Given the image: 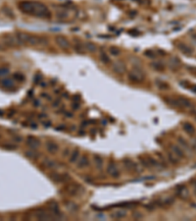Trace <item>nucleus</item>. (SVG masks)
I'll use <instances>...</instances> for the list:
<instances>
[{
  "label": "nucleus",
  "instance_id": "obj_32",
  "mask_svg": "<svg viewBox=\"0 0 196 221\" xmlns=\"http://www.w3.org/2000/svg\"><path fill=\"white\" fill-rule=\"evenodd\" d=\"M151 67L154 70H156V71H164V69H165V66H164V64L163 63H161V62H152L151 63Z\"/></svg>",
  "mask_w": 196,
  "mask_h": 221
},
{
  "label": "nucleus",
  "instance_id": "obj_46",
  "mask_svg": "<svg viewBox=\"0 0 196 221\" xmlns=\"http://www.w3.org/2000/svg\"><path fill=\"white\" fill-rule=\"evenodd\" d=\"M42 124H43L45 127H50V126H51V122H50V121H43V122H42Z\"/></svg>",
  "mask_w": 196,
  "mask_h": 221
},
{
  "label": "nucleus",
  "instance_id": "obj_42",
  "mask_svg": "<svg viewBox=\"0 0 196 221\" xmlns=\"http://www.w3.org/2000/svg\"><path fill=\"white\" fill-rule=\"evenodd\" d=\"M9 73V70L7 68H0V77H3Z\"/></svg>",
  "mask_w": 196,
  "mask_h": 221
},
{
  "label": "nucleus",
  "instance_id": "obj_4",
  "mask_svg": "<svg viewBox=\"0 0 196 221\" xmlns=\"http://www.w3.org/2000/svg\"><path fill=\"white\" fill-rule=\"evenodd\" d=\"M3 42L6 46L9 47H18L20 45H22V43L20 42V40L16 37V35H11V33H7V35H4Z\"/></svg>",
  "mask_w": 196,
  "mask_h": 221
},
{
  "label": "nucleus",
  "instance_id": "obj_7",
  "mask_svg": "<svg viewBox=\"0 0 196 221\" xmlns=\"http://www.w3.org/2000/svg\"><path fill=\"white\" fill-rule=\"evenodd\" d=\"M45 150L50 154L54 155L56 153H58L59 150H60V146L57 143H55L54 141H45Z\"/></svg>",
  "mask_w": 196,
  "mask_h": 221
},
{
  "label": "nucleus",
  "instance_id": "obj_44",
  "mask_svg": "<svg viewBox=\"0 0 196 221\" xmlns=\"http://www.w3.org/2000/svg\"><path fill=\"white\" fill-rule=\"evenodd\" d=\"M14 78L16 79L17 81H23V79H24V77L21 75V74H19V73H17V74H14Z\"/></svg>",
  "mask_w": 196,
  "mask_h": 221
},
{
  "label": "nucleus",
  "instance_id": "obj_8",
  "mask_svg": "<svg viewBox=\"0 0 196 221\" xmlns=\"http://www.w3.org/2000/svg\"><path fill=\"white\" fill-rule=\"evenodd\" d=\"M48 208L49 211L51 212V214L54 216L55 218L60 217L62 216V212L60 209V206H59V203H57L56 201H51L48 205Z\"/></svg>",
  "mask_w": 196,
  "mask_h": 221
},
{
  "label": "nucleus",
  "instance_id": "obj_40",
  "mask_svg": "<svg viewBox=\"0 0 196 221\" xmlns=\"http://www.w3.org/2000/svg\"><path fill=\"white\" fill-rule=\"evenodd\" d=\"M132 217L134 218V219L139 220V219H141V218H143V214L137 211V212H133V213H132Z\"/></svg>",
  "mask_w": 196,
  "mask_h": 221
},
{
  "label": "nucleus",
  "instance_id": "obj_23",
  "mask_svg": "<svg viewBox=\"0 0 196 221\" xmlns=\"http://www.w3.org/2000/svg\"><path fill=\"white\" fill-rule=\"evenodd\" d=\"M182 128L185 130V132L188 135H194L195 134V128L192 124L189 123V122H185L182 125Z\"/></svg>",
  "mask_w": 196,
  "mask_h": 221
},
{
  "label": "nucleus",
  "instance_id": "obj_28",
  "mask_svg": "<svg viewBox=\"0 0 196 221\" xmlns=\"http://www.w3.org/2000/svg\"><path fill=\"white\" fill-rule=\"evenodd\" d=\"M0 84L2 85V86H4L5 88H12L14 86V82L11 80V79H8V78H5V79H2Z\"/></svg>",
  "mask_w": 196,
  "mask_h": 221
},
{
  "label": "nucleus",
  "instance_id": "obj_1",
  "mask_svg": "<svg viewBox=\"0 0 196 221\" xmlns=\"http://www.w3.org/2000/svg\"><path fill=\"white\" fill-rule=\"evenodd\" d=\"M19 9L26 15L36 17L39 19H50L51 12L44 3L33 0H24L19 3Z\"/></svg>",
  "mask_w": 196,
  "mask_h": 221
},
{
  "label": "nucleus",
  "instance_id": "obj_15",
  "mask_svg": "<svg viewBox=\"0 0 196 221\" xmlns=\"http://www.w3.org/2000/svg\"><path fill=\"white\" fill-rule=\"evenodd\" d=\"M128 216V212L125 209H117L113 211V212L110 214V217L113 218V219L119 220V219H124Z\"/></svg>",
  "mask_w": 196,
  "mask_h": 221
},
{
  "label": "nucleus",
  "instance_id": "obj_22",
  "mask_svg": "<svg viewBox=\"0 0 196 221\" xmlns=\"http://www.w3.org/2000/svg\"><path fill=\"white\" fill-rule=\"evenodd\" d=\"M178 48L180 50L182 53H185V55H191L193 53V50L190 48L189 46H187L186 44H185V43H178Z\"/></svg>",
  "mask_w": 196,
  "mask_h": 221
},
{
  "label": "nucleus",
  "instance_id": "obj_37",
  "mask_svg": "<svg viewBox=\"0 0 196 221\" xmlns=\"http://www.w3.org/2000/svg\"><path fill=\"white\" fill-rule=\"evenodd\" d=\"M144 55L148 57V58H156V53L151 49H148L146 51H144Z\"/></svg>",
  "mask_w": 196,
  "mask_h": 221
},
{
  "label": "nucleus",
  "instance_id": "obj_45",
  "mask_svg": "<svg viewBox=\"0 0 196 221\" xmlns=\"http://www.w3.org/2000/svg\"><path fill=\"white\" fill-rule=\"evenodd\" d=\"M3 148H8V150H15L17 146L14 145H3Z\"/></svg>",
  "mask_w": 196,
  "mask_h": 221
},
{
  "label": "nucleus",
  "instance_id": "obj_30",
  "mask_svg": "<svg viewBox=\"0 0 196 221\" xmlns=\"http://www.w3.org/2000/svg\"><path fill=\"white\" fill-rule=\"evenodd\" d=\"M146 158H147L148 163H149V165H150V168H151V167H153V168H159L162 165L161 163H159L156 159H155V158H153L151 156H147Z\"/></svg>",
  "mask_w": 196,
  "mask_h": 221
},
{
  "label": "nucleus",
  "instance_id": "obj_21",
  "mask_svg": "<svg viewBox=\"0 0 196 221\" xmlns=\"http://www.w3.org/2000/svg\"><path fill=\"white\" fill-rule=\"evenodd\" d=\"M99 58H100V60H101V61L103 62L104 64H109L110 62H111L109 55L107 54L106 50H105L104 48H100L99 49Z\"/></svg>",
  "mask_w": 196,
  "mask_h": 221
},
{
  "label": "nucleus",
  "instance_id": "obj_26",
  "mask_svg": "<svg viewBox=\"0 0 196 221\" xmlns=\"http://www.w3.org/2000/svg\"><path fill=\"white\" fill-rule=\"evenodd\" d=\"M123 164H124V167H125L128 171L133 172V161L132 160H130V158H124Z\"/></svg>",
  "mask_w": 196,
  "mask_h": 221
},
{
  "label": "nucleus",
  "instance_id": "obj_50",
  "mask_svg": "<svg viewBox=\"0 0 196 221\" xmlns=\"http://www.w3.org/2000/svg\"><path fill=\"white\" fill-rule=\"evenodd\" d=\"M0 138H1V136H0Z\"/></svg>",
  "mask_w": 196,
  "mask_h": 221
},
{
  "label": "nucleus",
  "instance_id": "obj_20",
  "mask_svg": "<svg viewBox=\"0 0 196 221\" xmlns=\"http://www.w3.org/2000/svg\"><path fill=\"white\" fill-rule=\"evenodd\" d=\"M74 50H75L76 53H78V54H84L85 51H87L85 46H84V43L78 41V40H76L75 45H74Z\"/></svg>",
  "mask_w": 196,
  "mask_h": 221
},
{
  "label": "nucleus",
  "instance_id": "obj_13",
  "mask_svg": "<svg viewBox=\"0 0 196 221\" xmlns=\"http://www.w3.org/2000/svg\"><path fill=\"white\" fill-rule=\"evenodd\" d=\"M50 178L53 180L55 183H62V182H65L68 179H70V176L68 174H61V173L53 172L50 175Z\"/></svg>",
  "mask_w": 196,
  "mask_h": 221
},
{
  "label": "nucleus",
  "instance_id": "obj_49",
  "mask_svg": "<svg viewBox=\"0 0 196 221\" xmlns=\"http://www.w3.org/2000/svg\"><path fill=\"white\" fill-rule=\"evenodd\" d=\"M4 48H3V46H2V45L1 44H0V50H3Z\"/></svg>",
  "mask_w": 196,
  "mask_h": 221
},
{
  "label": "nucleus",
  "instance_id": "obj_47",
  "mask_svg": "<svg viewBox=\"0 0 196 221\" xmlns=\"http://www.w3.org/2000/svg\"><path fill=\"white\" fill-rule=\"evenodd\" d=\"M191 184H192V187L193 189H194V194H196V180H193V181L191 182Z\"/></svg>",
  "mask_w": 196,
  "mask_h": 221
},
{
  "label": "nucleus",
  "instance_id": "obj_43",
  "mask_svg": "<svg viewBox=\"0 0 196 221\" xmlns=\"http://www.w3.org/2000/svg\"><path fill=\"white\" fill-rule=\"evenodd\" d=\"M13 141H15V143H21V141H23V138L22 137H20V136H14L13 137Z\"/></svg>",
  "mask_w": 196,
  "mask_h": 221
},
{
  "label": "nucleus",
  "instance_id": "obj_3",
  "mask_svg": "<svg viewBox=\"0 0 196 221\" xmlns=\"http://www.w3.org/2000/svg\"><path fill=\"white\" fill-rule=\"evenodd\" d=\"M128 81H130L133 84H141L145 80V75L139 68H133L128 73Z\"/></svg>",
  "mask_w": 196,
  "mask_h": 221
},
{
  "label": "nucleus",
  "instance_id": "obj_33",
  "mask_svg": "<svg viewBox=\"0 0 196 221\" xmlns=\"http://www.w3.org/2000/svg\"><path fill=\"white\" fill-rule=\"evenodd\" d=\"M66 207L68 208L71 212H76V211L78 210V206L76 205V203H72V201H67L66 203Z\"/></svg>",
  "mask_w": 196,
  "mask_h": 221
},
{
  "label": "nucleus",
  "instance_id": "obj_48",
  "mask_svg": "<svg viewBox=\"0 0 196 221\" xmlns=\"http://www.w3.org/2000/svg\"><path fill=\"white\" fill-rule=\"evenodd\" d=\"M191 90H192L193 92L196 93V85L195 86H192V88H191Z\"/></svg>",
  "mask_w": 196,
  "mask_h": 221
},
{
  "label": "nucleus",
  "instance_id": "obj_11",
  "mask_svg": "<svg viewBox=\"0 0 196 221\" xmlns=\"http://www.w3.org/2000/svg\"><path fill=\"white\" fill-rule=\"evenodd\" d=\"M55 41L57 44L59 45V47H61L62 49H69L71 47V43L69 41V39L64 35H58L55 38Z\"/></svg>",
  "mask_w": 196,
  "mask_h": 221
},
{
  "label": "nucleus",
  "instance_id": "obj_36",
  "mask_svg": "<svg viewBox=\"0 0 196 221\" xmlns=\"http://www.w3.org/2000/svg\"><path fill=\"white\" fill-rule=\"evenodd\" d=\"M156 86H158L159 88H161V90H168L169 88L168 84L165 83V82H163V81H160V80L156 81Z\"/></svg>",
  "mask_w": 196,
  "mask_h": 221
},
{
  "label": "nucleus",
  "instance_id": "obj_31",
  "mask_svg": "<svg viewBox=\"0 0 196 221\" xmlns=\"http://www.w3.org/2000/svg\"><path fill=\"white\" fill-rule=\"evenodd\" d=\"M25 155L27 156L28 158H30V159H36V158L38 157V153L37 151L35 150H30L28 151H26L25 152Z\"/></svg>",
  "mask_w": 196,
  "mask_h": 221
},
{
  "label": "nucleus",
  "instance_id": "obj_6",
  "mask_svg": "<svg viewBox=\"0 0 196 221\" xmlns=\"http://www.w3.org/2000/svg\"><path fill=\"white\" fill-rule=\"evenodd\" d=\"M34 218L37 220H51L55 219V217L51 214V212H48L43 208H38L34 211Z\"/></svg>",
  "mask_w": 196,
  "mask_h": 221
},
{
  "label": "nucleus",
  "instance_id": "obj_18",
  "mask_svg": "<svg viewBox=\"0 0 196 221\" xmlns=\"http://www.w3.org/2000/svg\"><path fill=\"white\" fill-rule=\"evenodd\" d=\"M171 151L178 158V159H181V158L185 157V152H183V150H181L180 146H178L176 145H171Z\"/></svg>",
  "mask_w": 196,
  "mask_h": 221
},
{
  "label": "nucleus",
  "instance_id": "obj_16",
  "mask_svg": "<svg viewBox=\"0 0 196 221\" xmlns=\"http://www.w3.org/2000/svg\"><path fill=\"white\" fill-rule=\"evenodd\" d=\"M126 70V67L125 63L122 61H116L113 64V71L117 74H124Z\"/></svg>",
  "mask_w": 196,
  "mask_h": 221
},
{
  "label": "nucleus",
  "instance_id": "obj_10",
  "mask_svg": "<svg viewBox=\"0 0 196 221\" xmlns=\"http://www.w3.org/2000/svg\"><path fill=\"white\" fill-rule=\"evenodd\" d=\"M82 187H80L78 184H70L66 187V192L70 196H78L82 192Z\"/></svg>",
  "mask_w": 196,
  "mask_h": 221
},
{
  "label": "nucleus",
  "instance_id": "obj_14",
  "mask_svg": "<svg viewBox=\"0 0 196 221\" xmlns=\"http://www.w3.org/2000/svg\"><path fill=\"white\" fill-rule=\"evenodd\" d=\"M92 162H93V164H94V166H95V168H96L97 170H99V171L103 170V168H104V160H103V158L100 156V155L93 154Z\"/></svg>",
  "mask_w": 196,
  "mask_h": 221
},
{
  "label": "nucleus",
  "instance_id": "obj_19",
  "mask_svg": "<svg viewBox=\"0 0 196 221\" xmlns=\"http://www.w3.org/2000/svg\"><path fill=\"white\" fill-rule=\"evenodd\" d=\"M176 194L181 199H187L188 196H189V192H188V190L185 186H178Z\"/></svg>",
  "mask_w": 196,
  "mask_h": 221
},
{
  "label": "nucleus",
  "instance_id": "obj_2",
  "mask_svg": "<svg viewBox=\"0 0 196 221\" xmlns=\"http://www.w3.org/2000/svg\"><path fill=\"white\" fill-rule=\"evenodd\" d=\"M15 35L18 37V39L20 40V42L22 43V45H32V46H34V45L42 44L44 41V38H41L37 37V35L25 32H17Z\"/></svg>",
  "mask_w": 196,
  "mask_h": 221
},
{
  "label": "nucleus",
  "instance_id": "obj_9",
  "mask_svg": "<svg viewBox=\"0 0 196 221\" xmlns=\"http://www.w3.org/2000/svg\"><path fill=\"white\" fill-rule=\"evenodd\" d=\"M26 143H27V146L30 150H37L38 148H40V145H41L40 141L33 136H28L27 138V141H26Z\"/></svg>",
  "mask_w": 196,
  "mask_h": 221
},
{
  "label": "nucleus",
  "instance_id": "obj_41",
  "mask_svg": "<svg viewBox=\"0 0 196 221\" xmlns=\"http://www.w3.org/2000/svg\"><path fill=\"white\" fill-rule=\"evenodd\" d=\"M70 153H71L70 148H65V150H64V152L62 153V156H63L64 158H67V157L70 156Z\"/></svg>",
  "mask_w": 196,
  "mask_h": 221
},
{
  "label": "nucleus",
  "instance_id": "obj_17",
  "mask_svg": "<svg viewBox=\"0 0 196 221\" xmlns=\"http://www.w3.org/2000/svg\"><path fill=\"white\" fill-rule=\"evenodd\" d=\"M80 151L78 148H75L74 150L71 151L70 153V156H69V161H70V163H73V164H75V163H76V161L78 160V158H80Z\"/></svg>",
  "mask_w": 196,
  "mask_h": 221
},
{
  "label": "nucleus",
  "instance_id": "obj_25",
  "mask_svg": "<svg viewBox=\"0 0 196 221\" xmlns=\"http://www.w3.org/2000/svg\"><path fill=\"white\" fill-rule=\"evenodd\" d=\"M44 165L46 166L47 168H49V169H57L58 168V163H57L56 161H54L53 159H49V158H47V159L44 160Z\"/></svg>",
  "mask_w": 196,
  "mask_h": 221
},
{
  "label": "nucleus",
  "instance_id": "obj_39",
  "mask_svg": "<svg viewBox=\"0 0 196 221\" xmlns=\"http://www.w3.org/2000/svg\"><path fill=\"white\" fill-rule=\"evenodd\" d=\"M178 143H180L182 146H185V148H188V143H187V141H186L183 138L180 137V138L178 139Z\"/></svg>",
  "mask_w": 196,
  "mask_h": 221
},
{
  "label": "nucleus",
  "instance_id": "obj_29",
  "mask_svg": "<svg viewBox=\"0 0 196 221\" xmlns=\"http://www.w3.org/2000/svg\"><path fill=\"white\" fill-rule=\"evenodd\" d=\"M56 18L58 19V20H60V21H66V20H68L69 19V14L64 10L57 11Z\"/></svg>",
  "mask_w": 196,
  "mask_h": 221
},
{
  "label": "nucleus",
  "instance_id": "obj_24",
  "mask_svg": "<svg viewBox=\"0 0 196 221\" xmlns=\"http://www.w3.org/2000/svg\"><path fill=\"white\" fill-rule=\"evenodd\" d=\"M169 65H170V67H171L172 69L176 70V69H178V67L180 66V59H178V57L173 56V57H171V59H170Z\"/></svg>",
  "mask_w": 196,
  "mask_h": 221
},
{
  "label": "nucleus",
  "instance_id": "obj_38",
  "mask_svg": "<svg viewBox=\"0 0 196 221\" xmlns=\"http://www.w3.org/2000/svg\"><path fill=\"white\" fill-rule=\"evenodd\" d=\"M139 162H140V164L142 165L143 168H150L149 163H148V161H147V158L139 157Z\"/></svg>",
  "mask_w": 196,
  "mask_h": 221
},
{
  "label": "nucleus",
  "instance_id": "obj_27",
  "mask_svg": "<svg viewBox=\"0 0 196 221\" xmlns=\"http://www.w3.org/2000/svg\"><path fill=\"white\" fill-rule=\"evenodd\" d=\"M84 46H85V49H87V51H89L90 53H94V52H96L98 49L96 44H94V43L91 41L84 42Z\"/></svg>",
  "mask_w": 196,
  "mask_h": 221
},
{
  "label": "nucleus",
  "instance_id": "obj_12",
  "mask_svg": "<svg viewBox=\"0 0 196 221\" xmlns=\"http://www.w3.org/2000/svg\"><path fill=\"white\" fill-rule=\"evenodd\" d=\"M89 165H90L89 158L87 157V155L83 154L78 158V160L76 161V168H78V169H85V168H87Z\"/></svg>",
  "mask_w": 196,
  "mask_h": 221
},
{
  "label": "nucleus",
  "instance_id": "obj_35",
  "mask_svg": "<svg viewBox=\"0 0 196 221\" xmlns=\"http://www.w3.org/2000/svg\"><path fill=\"white\" fill-rule=\"evenodd\" d=\"M168 159H169V161L171 163H173V164H176V163L178 162V158L176 157L172 151H169L168 152Z\"/></svg>",
  "mask_w": 196,
  "mask_h": 221
},
{
  "label": "nucleus",
  "instance_id": "obj_5",
  "mask_svg": "<svg viewBox=\"0 0 196 221\" xmlns=\"http://www.w3.org/2000/svg\"><path fill=\"white\" fill-rule=\"evenodd\" d=\"M106 172L110 177H112V178H114V179L119 178L120 175H121L120 170H119L118 166H117L116 163H115L114 161H112V160H110V161L108 162V164H107Z\"/></svg>",
  "mask_w": 196,
  "mask_h": 221
},
{
  "label": "nucleus",
  "instance_id": "obj_34",
  "mask_svg": "<svg viewBox=\"0 0 196 221\" xmlns=\"http://www.w3.org/2000/svg\"><path fill=\"white\" fill-rule=\"evenodd\" d=\"M109 53L112 55V56H119L121 54V49L117 46H110L109 47Z\"/></svg>",
  "mask_w": 196,
  "mask_h": 221
}]
</instances>
